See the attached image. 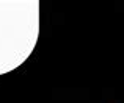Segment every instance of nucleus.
<instances>
[{"label":"nucleus","mask_w":124,"mask_h":103,"mask_svg":"<svg viewBox=\"0 0 124 103\" xmlns=\"http://www.w3.org/2000/svg\"><path fill=\"white\" fill-rule=\"evenodd\" d=\"M39 38V2L0 0V75L16 70Z\"/></svg>","instance_id":"obj_1"}]
</instances>
